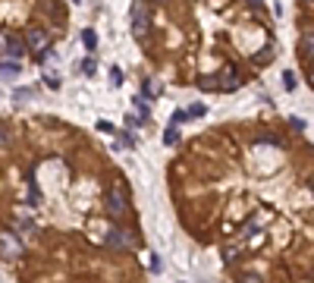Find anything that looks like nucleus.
<instances>
[{"label":"nucleus","mask_w":314,"mask_h":283,"mask_svg":"<svg viewBox=\"0 0 314 283\" xmlns=\"http://www.w3.org/2000/svg\"><path fill=\"white\" fill-rule=\"evenodd\" d=\"M163 145H167V148L179 145V126H167V129H163Z\"/></svg>","instance_id":"obj_19"},{"label":"nucleus","mask_w":314,"mask_h":283,"mask_svg":"<svg viewBox=\"0 0 314 283\" xmlns=\"http://www.w3.org/2000/svg\"><path fill=\"white\" fill-rule=\"evenodd\" d=\"M98 129L107 132V136H113V123H110V120H98Z\"/></svg>","instance_id":"obj_28"},{"label":"nucleus","mask_w":314,"mask_h":283,"mask_svg":"<svg viewBox=\"0 0 314 283\" xmlns=\"http://www.w3.org/2000/svg\"><path fill=\"white\" fill-rule=\"evenodd\" d=\"M233 280H236V283H264V277L258 274V271H236Z\"/></svg>","instance_id":"obj_14"},{"label":"nucleus","mask_w":314,"mask_h":283,"mask_svg":"<svg viewBox=\"0 0 314 283\" xmlns=\"http://www.w3.org/2000/svg\"><path fill=\"white\" fill-rule=\"evenodd\" d=\"M148 264H151V271H160V258H157V255H151V261H148Z\"/></svg>","instance_id":"obj_32"},{"label":"nucleus","mask_w":314,"mask_h":283,"mask_svg":"<svg viewBox=\"0 0 314 283\" xmlns=\"http://www.w3.org/2000/svg\"><path fill=\"white\" fill-rule=\"evenodd\" d=\"M242 252H245L242 245H226V249L220 252V258H223V264H230V268H233V264H236L239 258H242Z\"/></svg>","instance_id":"obj_13"},{"label":"nucleus","mask_w":314,"mask_h":283,"mask_svg":"<svg viewBox=\"0 0 314 283\" xmlns=\"http://www.w3.org/2000/svg\"><path fill=\"white\" fill-rule=\"evenodd\" d=\"M305 4H314V0H305Z\"/></svg>","instance_id":"obj_36"},{"label":"nucleus","mask_w":314,"mask_h":283,"mask_svg":"<svg viewBox=\"0 0 314 283\" xmlns=\"http://www.w3.org/2000/svg\"><path fill=\"white\" fill-rule=\"evenodd\" d=\"M13 98H16V101H25V98H32V88H16V91H13Z\"/></svg>","instance_id":"obj_26"},{"label":"nucleus","mask_w":314,"mask_h":283,"mask_svg":"<svg viewBox=\"0 0 314 283\" xmlns=\"http://www.w3.org/2000/svg\"><path fill=\"white\" fill-rule=\"evenodd\" d=\"M25 255V242L22 236L10 230V226H0V261H7V264H16Z\"/></svg>","instance_id":"obj_2"},{"label":"nucleus","mask_w":314,"mask_h":283,"mask_svg":"<svg viewBox=\"0 0 314 283\" xmlns=\"http://www.w3.org/2000/svg\"><path fill=\"white\" fill-rule=\"evenodd\" d=\"M126 126H129V129H141L145 123H141L138 117H126Z\"/></svg>","instance_id":"obj_29"},{"label":"nucleus","mask_w":314,"mask_h":283,"mask_svg":"<svg viewBox=\"0 0 314 283\" xmlns=\"http://www.w3.org/2000/svg\"><path fill=\"white\" fill-rule=\"evenodd\" d=\"M16 75H19V63H16V60H7V57H4V60H0V79H4V82H13Z\"/></svg>","instance_id":"obj_11"},{"label":"nucleus","mask_w":314,"mask_h":283,"mask_svg":"<svg viewBox=\"0 0 314 283\" xmlns=\"http://www.w3.org/2000/svg\"><path fill=\"white\" fill-rule=\"evenodd\" d=\"M104 214L110 220H123L129 214V192L123 189V183L107 189V195H104Z\"/></svg>","instance_id":"obj_3"},{"label":"nucleus","mask_w":314,"mask_h":283,"mask_svg":"<svg viewBox=\"0 0 314 283\" xmlns=\"http://www.w3.org/2000/svg\"><path fill=\"white\" fill-rule=\"evenodd\" d=\"M0 50H4L7 60H16V63H19V57L25 54V38H22V32L4 29V32H0Z\"/></svg>","instance_id":"obj_5"},{"label":"nucleus","mask_w":314,"mask_h":283,"mask_svg":"<svg viewBox=\"0 0 314 283\" xmlns=\"http://www.w3.org/2000/svg\"><path fill=\"white\" fill-rule=\"evenodd\" d=\"M245 4H248L251 10H261V7H264V0H245Z\"/></svg>","instance_id":"obj_33"},{"label":"nucleus","mask_w":314,"mask_h":283,"mask_svg":"<svg viewBox=\"0 0 314 283\" xmlns=\"http://www.w3.org/2000/svg\"><path fill=\"white\" fill-rule=\"evenodd\" d=\"M110 85H113V88H120V85H123V69H120V66L110 69Z\"/></svg>","instance_id":"obj_22"},{"label":"nucleus","mask_w":314,"mask_h":283,"mask_svg":"<svg viewBox=\"0 0 314 283\" xmlns=\"http://www.w3.org/2000/svg\"><path fill=\"white\" fill-rule=\"evenodd\" d=\"M195 85L201 91H220V82H217V72H205V75H198Z\"/></svg>","instance_id":"obj_12"},{"label":"nucleus","mask_w":314,"mask_h":283,"mask_svg":"<svg viewBox=\"0 0 314 283\" xmlns=\"http://www.w3.org/2000/svg\"><path fill=\"white\" fill-rule=\"evenodd\" d=\"M273 54H276V47H273V44H267L264 50H258V54L251 57V60H254L258 66H264V63H270V60H273Z\"/></svg>","instance_id":"obj_17"},{"label":"nucleus","mask_w":314,"mask_h":283,"mask_svg":"<svg viewBox=\"0 0 314 283\" xmlns=\"http://www.w3.org/2000/svg\"><path fill=\"white\" fill-rule=\"evenodd\" d=\"M132 104L138 107V120H141V123H148V120H151V104H148V101L141 98V94H138V98H132Z\"/></svg>","instance_id":"obj_15"},{"label":"nucleus","mask_w":314,"mask_h":283,"mask_svg":"<svg viewBox=\"0 0 314 283\" xmlns=\"http://www.w3.org/2000/svg\"><path fill=\"white\" fill-rule=\"evenodd\" d=\"M79 66H82V72H85V75H95V72H98V63L91 60V57H85V60H82Z\"/></svg>","instance_id":"obj_21"},{"label":"nucleus","mask_w":314,"mask_h":283,"mask_svg":"<svg viewBox=\"0 0 314 283\" xmlns=\"http://www.w3.org/2000/svg\"><path fill=\"white\" fill-rule=\"evenodd\" d=\"M205 113H208L205 104H192V107H189V120H192V117H205Z\"/></svg>","instance_id":"obj_24"},{"label":"nucleus","mask_w":314,"mask_h":283,"mask_svg":"<svg viewBox=\"0 0 314 283\" xmlns=\"http://www.w3.org/2000/svg\"><path fill=\"white\" fill-rule=\"evenodd\" d=\"M16 226H19V230H16V233H25V236H35V233H38V223H35L32 217H22V220H16Z\"/></svg>","instance_id":"obj_18"},{"label":"nucleus","mask_w":314,"mask_h":283,"mask_svg":"<svg viewBox=\"0 0 314 283\" xmlns=\"http://www.w3.org/2000/svg\"><path fill=\"white\" fill-rule=\"evenodd\" d=\"M76 4H82V0H76Z\"/></svg>","instance_id":"obj_38"},{"label":"nucleus","mask_w":314,"mask_h":283,"mask_svg":"<svg viewBox=\"0 0 314 283\" xmlns=\"http://www.w3.org/2000/svg\"><path fill=\"white\" fill-rule=\"evenodd\" d=\"M132 35L138 41H148L151 35V7L145 0H132Z\"/></svg>","instance_id":"obj_4"},{"label":"nucleus","mask_w":314,"mask_h":283,"mask_svg":"<svg viewBox=\"0 0 314 283\" xmlns=\"http://www.w3.org/2000/svg\"><path fill=\"white\" fill-rule=\"evenodd\" d=\"M22 38H25V50H32L35 57L50 47V32L41 29V25H28V29L22 32Z\"/></svg>","instance_id":"obj_6"},{"label":"nucleus","mask_w":314,"mask_h":283,"mask_svg":"<svg viewBox=\"0 0 314 283\" xmlns=\"http://www.w3.org/2000/svg\"><path fill=\"white\" fill-rule=\"evenodd\" d=\"M311 189H314V179H311Z\"/></svg>","instance_id":"obj_37"},{"label":"nucleus","mask_w":314,"mask_h":283,"mask_svg":"<svg viewBox=\"0 0 314 283\" xmlns=\"http://www.w3.org/2000/svg\"><path fill=\"white\" fill-rule=\"evenodd\" d=\"M283 85H286V88H289V91H292V88H295V75H292V72H286V75H283Z\"/></svg>","instance_id":"obj_31"},{"label":"nucleus","mask_w":314,"mask_h":283,"mask_svg":"<svg viewBox=\"0 0 314 283\" xmlns=\"http://www.w3.org/2000/svg\"><path fill=\"white\" fill-rule=\"evenodd\" d=\"M82 44H85L88 54L98 50V35H95V29H85V32H82Z\"/></svg>","instance_id":"obj_16"},{"label":"nucleus","mask_w":314,"mask_h":283,"mask_svg":"<svg viewBox=\"0 0 314 283\" xmlns=\"http://www.w3.org/2000/svg\"><path fill=\"white\" fill-rule=\"evenodd\" d=\"M120 142H123V148H135V136H132V132H123Z\"/></svg>","instance_id":"obj_25"},{"label":"nucleus","mask_w":314,"mask_h":283,"mask_svg":"<svg viewBox=\"0 0 314 283\" xmlns=\"http://www.w3.org/2000/svg\"><path fill=\"white\" fill-rule=\"evenodd\" d=\"M157 91H160V82H151V79L141 82V98H145V101L151 98V94H157Z\"/></svg>","instance_id":"obj_20"},{"label":"nucleus","mask_w":314,"mask_h":283,"mask_svg":"<svg viewBox=\"0 0 314 283\" xmlns=\"http://www.w3.org/2000/svg\"><path fill=\"white\" fill-rule=\"evenodd\" d=\"M44 85H47V88H60V75H50V72H47V75H44Z\"/></svg>","instance_id":"obj_27"},{"label":"nucleus","mask_w":314,"mask_h":283,"mask_svg":"<svg viewBox=\"0 0 314 283\" xmlns=\"http://www.w3.org/2000/svg\"><path fill=\"white\" fill-rule=\"evenodd\" d=\"M299 60L302 63H314V35H302V41H299Z\"/></svg>","instance_id":"obj_9"},{"label":"nucleus","mask_w":314,"mask_h":283,"mask_svg":"<svg viewBox=\"0 0 314 283\" xmlns=\"http://www.w3.org/2000/svg\"><path fill=\"white\" fill-rule=\"evenodd\" d=\"M311 283H314V271H311Z\"/></svg>","instance_id":"obj_35"},{"label":"nucleus","mask_w":314,"mask_h":283,"mask_svg":"<svg viewBox=\"0 0 314 283\" xmlns=\"http://www.w3.org/2000/svg\"><path fill=\"white\" fill-rule=\"evenodd\" d=\"M154 4H170V0H154Z\"/></svg>","instance_id":"obj_34"},{"label":"nucleus","mask_w":314,"mask_h":283,"mask_svg":"<svg viewBox=\"0 0 314 283\" xmlns=\"http://www.w3.org/2000/svg\"><path fill=\"white\" fill-rule=\"evenodd\" d=\"M186 120H189V110H173L170 126H179V123H186Z\"/></svg>","instance_id":"obj_23"},{"label":"nucleus","mask_w":314,"mask_h":283,"mask_svg":"<svg viewBox=\"0 0 314 283\" xmlns=\"http://www.w3.org/2000/svg\"><path fill=\"white\" fill-rule=\"evenodd\" d=\"M289 126H292V129H299V132H305V120H302V117H292V120H289Z\"/></svg>","instance_id":"obj_30"},{"label":"nucleus","mask_w":314,"mask_h":283,"mask_svg":"<svg viewBox=\"0 0 314 283\" xmlns=\"http://www.w3.org/2000/svg\"><path fill=\"white\" fill-rule=\"evenodd\" d=\"M217 82H220V91H236L245 79H242V69H239L236 63H226L223 69L217 72Z\"/></svg>","instance_id":"obj_7"},{"label":"nucleus","mask_w":314,"mask_h":283,"mask_svg":"<svg viewBox=\"0 0 314 283\" xmlns=\"http://www.w3.org/2000/svg\"><path fill=\"white\" fill-rule=\"evenodd\" d=\"M38 10H41V13H47V16H53V19H57V25H63V22H66V10H63L60 0H38Z\"/></svg>","instance_id":"obj_8"},{"label":"nucleus","mask_w":314,"mask_h":283,"mask_svg":"<svg viewBox=\"0 0 314 283\" xmlns=\"http://www.w3.org/2000/svg\"><path fill=\"white\" fill-rule=\"evenodd\" d=\"M104 245L107 249H117V252H123V249H141V236H138V230L132 223H113L107 230V236H104Z\"/></svg>","instance_id":"obj_1"},{"label":"nucleus","mask_w":314,"mask_h":283,"mask_svg":"<svg viewBox=\"0 0 314 283\" xmlns=\"http://www.w3.org/2000/svg\"><path fill=\"white\" fill-rule=\"evenodd\" d=\"M16 145V132L7 120H0V151H10Z\"/></svg>","instance_id":"obj_10"}]
</instances>
